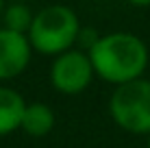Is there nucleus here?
I'll list each match as a JSON object with an SVG mask.
<instances>
[{
    "mask_svg": "<svg viewBox=\"0 0 150 148\" xmlns=\"http://www.w3.org/2000/svg\"><path fill=\"white\" fill-rule=\"evenodd\" d=\"M81 33V20L68 4H48L33 15L26 37L35 52L57 57L74 48Z\"/></svg>",
    "mask_w": 150,
    "mask_h": 148,
    "instance_id": "f03ea898",
    "label": "nucleus"
},
{
    "mask_svg": "<svg viewBox=\"0 0 150 148\" xmlns=\"http://www.w3.org/2000/svg\"><path fill=\"white\" fill-rule=\"evenodd\" d=\"M94 76L96 72L89 55L79 46L57 55L50 63V83L59 94H65V96L83 94L91 85Z\"/></svg>",
    "mask_w": 150,
    "mask_h": 148,
    "instance_id": "20e7f679",
    "label": "nucleus"
},
{
    "mask_svg": "<svg viewBox=\"0 0 150 148\" xmlns=\"http://www.w3.org/2000/svg\"><path fill=\"white\" fill-rule=\"evenodd\" d=\"M100 37V33H98L96 28L91 26H81V33H79V39H76V46L83 50H89L91 46L96 44V39Z\"/></svg>",
    "mask_w": 150,
    "mask_h": 148,
    "instance_id": "1a4fd4ad",
    "label": "nucleus"
},
{
    "mask_svg": "<svg viewBox=\"0 0 150 148\" xmlns=\"http://www.w3.org/2000/svg\"><path fill=\"white\" fill-rule=\"evenodd\" d=\"M98 79L111 85L144 76L148 68V46L142 37L126 30L100 35L87 50Z\"/></svg>",
    "mask_w": 150,
    "mask_h": 148,
    "instance_id": "f257e3e1",
    "label": "nucleus"
},
{
    "mask_svg": "<svg viewBox=\"0 0 150 148\" xmlns=\"http://www.w3.org/2000/svg\"><path fill=\"white\" fill-rule=\"evenodd\" d=\"M126 2H131L133 7H150V0H126Z\"/></svg>",
    "mask_w": 150,
    "mask_h": 148,
    "instance_id": "9d476101",
    "label": "nucleus"
},
{
    "mask_svg": "<svg viewBox=\"0 0 150 148\" xmlns=\"http://www.w3.org/2000/svg\"><path fill=\"white\" fill-rule=\"evenodd\" d=\"M33 52L26 33L0 26V81L18 79L28 68Z\"/></svg>",
    "mask_w": 150,
    "mask_h": 148,
    "instance_id": "39448f33",
    "label": "nucleus"
},
{
    "mask_svg": "<svg viewBox=\"0 0 150 148\" xmlns=\"http://www.w3.org/2000/svg\"><path fill=\"white\" fill-rule=\"evenodd\" d=\"M2 11H4V0H0V15H2Z\"/></svg>",
    "mask_w": 150,
    "mask_h": 148,
    "instance_id": "9b49d317",
    "label": "nucleus"
},
{
    "mask_svg": "<svg viewBox=\"0 0 150 148\" xmlns=\"http://www.w3.org/2000/svg\"><path fill=\"white\" fill-rule=\"evenodd\" d=\"M20 129L28 137H46L54 129V111L46 103H26Z\"/></svg>",
    "mask_w": 150,
    "mask_h": 148,
    "instance_id": "0eeeda50",
    "label": "nucleus"
},
{
    "mask_svg": "<svg viewBox=\"0 0 150 148\" xmlns=\"http://www.w3.org/2000/svg\"><path fill=\"white\" fill-rule=\"evenodd\" d=\"M24 107H26V100L20 91L0 85V137L11 135L13 131L20 129Z\"/></svg>",
    "mask_w": 150,
    "mask_h": 148,
    "instance_id": "423d86ee",
    "label": "nucleus"
},
{
    "mask_svg": "<svg viewBox=\"0 0 150 148\" xmlns=\"http://www.w3.org/2000/svg\"><path fill=\"white\" fill-rule=\"evenodd\" d=\"M148 148H150V133H148Z\"/></svg>",
    "mask_w": 150,
    "mask_h": 148,
    "instance_id": "f8f14e48",
    "label": "nucleus"
},
{
    "mask_svg": "<svg viewBox=\"0 0 150 148\" xmlns=\"http://www.w3.org/2000/svg\"><path fill=\"white\" fill-rule=\"evenodd\" d=\"M109 113L120 129L133 135L150 133V81L139 79L115 85L109 98Z\"/></svg>",
    "mask_w": 150,
    "mask_h": 148,
    "instance_id": "7ed1b4c3",
    "label": "nucleus"
},
{
    "mask_svg": "<svg viewBox=\"0 0 150 148\" xmlns=\"http://www.w3.org/2000/svg\"><path fill=\"white\" fill-rule=\"evenodd\" d=\"M33 11H30L28 4L24 2H11V4H4V11H2V26L18 30V33H28L30 24H33Z\"/></svg>",
    "mask_w": 150,
    "mask_h": 148,
    "instance_id": "6e6552de",
    "label": "nucleus"
}]
</instances>
